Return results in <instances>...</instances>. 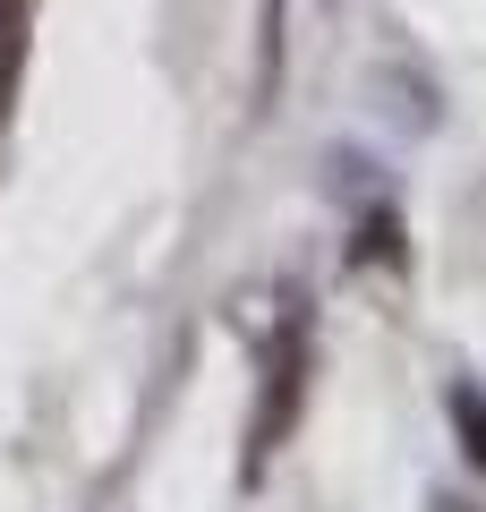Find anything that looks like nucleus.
Returning <instances> with one entry per match:
<instances>
[{"label":"nucleus","mask_w":486,"mask_h":512,"mask_svg":"<svg viewBox=\"0 0 486 512\" xmlns=\"http://www.w3.org/2000/svg\"><path fill=\"white\" fill-rule=\"evenodd\" d=\"M299 393H307V333H299V325H282V333H273V359H265V410H256L248 470L290 436V419H299Z\"/></svg>","instance_id":"1"},{"label":"nucleus","mask_w":486,"mask_h":512,"mask_svg":"<svg viewBox=\"0 0 486 512\" xmlns=\"http://www.w3.org/2000/svg\"><path fill=\"white\" fill-rule=\"evenodd\" d=\"M452 427H461L469 470H486V384H452Z\"/></svg>","instance_id":"2"}]
</instances>
